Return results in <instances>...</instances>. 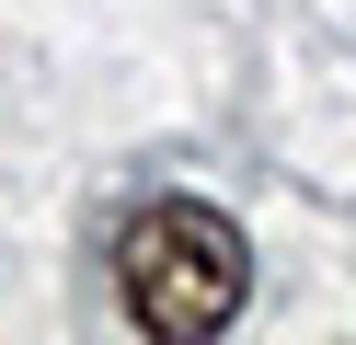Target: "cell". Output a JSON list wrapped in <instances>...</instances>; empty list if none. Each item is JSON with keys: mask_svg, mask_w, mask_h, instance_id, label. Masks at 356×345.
<instances>
[{"mask_svg": "<svg viewBox=\"0 0 356 345\" xmlns=\"http://www.w3.org/2000/svg\"><path fill=\"white\" fill-rule=\"evenodd\" d=\"M241 288H253V253L218 219L207 196H149L138 219L115 230V299L138 334L161 345H207L241 322Z\"/></svg>", "mask_w": 356, "mask_h": 345, "instance_id": "1", "label": "cell"}]
</instances>
